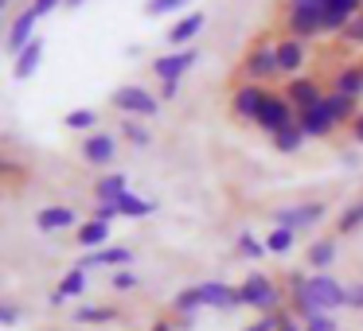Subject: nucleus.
<instances>
[{
  "instance_id": "nucleus-43",
  "label": "nucleus",
  "mask_w": 363,
  "mask_h": 331,
  "mask_svg": "<svg viewBox=\"0 0 363 331\" xmlns=\"http://www.w3.org/2000/svg\"><path fill=\"white\" fill-rule=\"evenodd\" d=\"M347 129H352V141H355V144H363V110H359V117H355Z\"/></svg>"
},
{
  "instance_id": "nucleus-37",
  "label": "nucleus",
  "mask_w": 363,
  "mask_h": 331,
  "mask_svg": "<svg viewBox=\"0 0 363 331\" xmlns=\"http://www.w3.org/2000/svg\"><path fill=\"white\" fill-rule=\"evenodd\" d=\"M340 35H344L347 43H355V47H363V12H359V16H355V20H352V24H347Z\"/></svg>"
},
{
  "instance_id": "nucleus-35",
  "label": "nucleus",
  "mask_w": 363,
  "mask_h": 331,
  "mask_svg": "<svg viewBox=\"0 0 363 331\" xmlns=\"http://www.w3.org/2000/svg\"><path fill=\"white\" fill-rule=\"evenodd\" d=\"M289 315H293L289 308H281V312H274V315H262L258 323H250V327H242V331H277L285 320H289Z\"/></svg>"
},
{
  "instance_id": "nucleus-34",
  "label": "nucleus",
  "mask_w": 363,
  "mask_h": 331,
  "mask_svg": "<svg viewBox=\"0 0 363 331\" xmlns=\"http://www.w3.org/2000/svg\"><path fill=\"white\" fill-rule=\"evenodd\" d=\"M191 0H145V16H168V12L188 8Z\"/></svg>"
},
{
  "instance_id": "nucleus-45",
  "label": "nucleus",
  "mask_w": 363,
  "mask_h": 331,
  "mask_svg": "<svg viewBox=\"0 0 363 331\" xmlns=\"http://www.w3.org/2000/svg\"><path fill=\"white\" fill-rule=\"evenodd\" d=\"M149 331H180V327H176V320H157Z\"/></svg>"
},
{
  "instance_id": "nucleus-24",
  "label": "nucleus",
  "mask_w": 363,
  "mask_h": 331,
  "mask_svg": "<svg viewBox=\"0 0 363 331\" xmlns=\"http://www.w3.org/2000/svg\"><path fill=\"white\" fill-rule=\"evenodd\" d=\"M74 242L82 245V250H106V242H110V226L106 222H98V219H90V222H82L79 226V234H74Z\"/></svg>"
},
{
  "instance_id": "nucleus-4",
  "label": "nucleus",
  "mask_w": 363,
  "mask_h": 331,
  "mask_svg": "<svg viewBox=\"0 0 363 331\" xmlns=\"http://www.w3.org/2000/svg\"><path fill=\"white\" fill-rule=\"evenodd\" d=\"M285 32L293 40H316L324 35V4H297V8H285Z\"/></svg>"
},
{
  "instance_id": "nucleus-16",
  "label": "nucleus",
  "mask_w": 363,
  "mask_h": 331,
  "mask_svg": "<svg viewBox=\"0 0 363 331\" xmlns=\"http://www.w3.org/2000/svg\"><path fill=\"white\" fill-rule=\"evenodd\" d=\"M203 24H207V12H188V16H180L172 28H168V43L172 47H191V40H196L199 32H203Z\"/></svg>"
},
{
  "instance_id": "nucleus-42",
  "label": "nucleus",
  "mask_w": 363,
  "mask_h": 331,
  "mask_svg": "<svg viewBox=\"0 0 363 331\" xmlns=\"http://www.w3.org/2000/svg\"><path fill=\"white\" fill-rule=\"evenodd\" d=\"M59 4H63V0H32V12H35V16H48V12H55L59 8Z\"/></svg>"
},
{
  "instance_id": "nucleus-17",
  "label": "nucleus",
  "mask_w": 363,
  "mask_h": 331,
  "mask_svg": "<svg viewBox=\"0 0 363 331\" xmlns=\"http://www.w3.org/2000/svg\"><path fill=\"white\" fill-rule=\"evenodd\" d=\"M305 59H308L305 40H293V35H281V40H277V66H281V74H297L301 66H305Z\"/></svg>"
},
{
  "instance_id": "nucleus-19",
  "label": "nucleus",
  "mask_w": 363,
  "mask_h": 331,
  "mask_svg": "<svg viewBox=\"0 0 363 331\" xmlns=\"http://www.w3.org/2000/svg\"><path fill=\"white\" fill-rule=\"evenodd\" d=\"M82 292H86V269H67L63 273V281L55 284V292H51L48 296V304L51 308H59V304H67V300H74V296H82Z\"/></svg>"
},
{
  "instance_id": "nucleus-23",
  "label": "nucleus",
  "mask_w": 363,
  "mask_h": 331,
  "mask_svg": "<svg viewBox=\"0 0 363 331\" xmlns=\"http://www.w3.org/2000/svg\"><path fill=\"white\" fill-rule=\"evenodd\" d=\"M332 90H336V94H344V98H355V102H359V98H363V66H359V63L340 66V71H336V82H332Z\"/></svg>"
},
{
  "instance_id": "nucleus-25",
  "label": "nucleus",
  "mask_w": 363,
  "mask_h": 331,
  "mask_svg": "<svg viewBox=\"0 0 363 331\" xmlns=\"http://www.w3.org/2000/svg\"><path fill=\"white\" fill-rule=\"evenodd\" d=\"M308 137H305V129L293 121V125H285V129H277L274 133V149L277 152H285V156H293V152H301V144H305Z\"/></svg>"
},
{
  "instance_id": "nucleus-9",
  "label": "nucleus",
  "mask_w": 363,
  "mask_h": 331,
  "mask_svg": "<svg viewBox=\"0 0 363 331\" xmlns=\"http://www.w3.org/2000/svg\"><path fill=\"white\" fill-rule=\"evenodd\" d=\"M35 24H40V16L32 12V4H28L20 16H12V24H9V32H4V51H9L12 59L20 55V51L28 47V43L35 40Z\"/></svg>"
},
{
  "instance_id": "nucleus-11",
  "label": "nucleus",
  "mask_w": 363,
  "mask_h": 331,
  "mask_svg": "<svg viewBox=\"0 0 363 331\" xmlns=\"http://www.w3.org/2000/svg\"><path fill=\"white\" fill-rule=\"evenodd\" d=\"M199 296H203V308H215V312H235V308H242L238 284H227V281H203L199 284Z\"/></svg>"
},
{
  "instance_id": "nucleus-41",
  "label": "nucleus",
  "mask_w": 363,
  "mask_h": 331,
  "mask_svg": "<svg viewBox=\"0 0 363 331\" xmlns=\"http://www.w3.org/2000/svg\"><path fill=\"white\" fill-rule=\"evenodd\" d=\"M0 323H4V327H16V323H20V308L16 304H0Z\"/></svg>"
},
{
  "instance_id": "nucleus-32",
  "label": "nucleus",
  "mask_w": 363,
  "mask_h": 331,
  "mask_svg": "<svg viewBox=\"0 0 363 331\" xmlns=\"http://www.w3.org/2000/svg\"><path fill=\"white\" fill-rule=\"evenodd\" d=\"M297 245V230H285V226H274L266 234V250L269 253H289Z\"/></svg>"
},
{
  "instance_id": "nucleus-46",
  "label": "nucleus",
  "mask_w": 363,
  "mask_h": 331,
  "mask_svg": "<svg viewBox=\"0 0 363 331\" xmlns=\"http://www.w3.org/2000/svg\"><path fill=\"white\" fill-rule=\"evenodd\" d=\"M277 331H305V323H297V320H293V315H289V320H285V323H281V327H277Z\"/></svg>"
},
{
  "instance_id": "nucleus-10",
  "label": "nucleus",
  "mask_w": 363,
  "mask_h": 331,
  "mask_svg": "<svg viewBox=\"0 0 363 331\" xmlns=\"http://www.w3.org/2000/svg\"><path fill=\"white\" fill-rule=\"evenodd\" d=\"M266 94H269L266 86H235V94H230V113H235V121H254V125H258Z\"/></svg>"
},
{
  "instance_id": "nucleus-6",
  "label": "nucleus",
  "mask_w": 363,
  "mask_h": 331,
  "mask_svg": "<svg viewBox=\"0 0 363 331\" xmlns=\"http://www.w3.org/2000/svg\"><path fill=\"white\" fill-rule=\"evenodd\" d=\"M196 63H199V47L168 51V55H157V59H152V74H157L160 82H180Z\"/></svg>"
},
{
  "instance_id": "nucleus-3",
  "label": "nucleus",
  "mask_w": 363,
  "mask_h": 331,
  "mask_svg": "<svg viewBox=\"0 0 363 331\" xmlns=\"http://www.w3.org/2000/svg\"><path fill=\"white\" fill-rule=\"evenodd\" d=\"M110 105L121 113V117H137V121H149V117H157V113H160V98L149 94L145 86H133V82L113 90Z\"/></svg>"
},
{
  "instance_id": "nucleus-2",
  "label": "nucleus",
  "mask_w": 363,
  "mask_h": 331,
  "mask_svg": "<svg viewBox=\"0 0 363 331\" xmlns=\"http://www.w3.org/2000/svg\"><path fill=\"white\" fill-rule=\"evenodd\" d=\"M238 296H242V308H254V312H262V315H274V312H281V308H289L285 304V292L277 289L266 273H258V269L238 284Z\"/></svg>"
},
{
  "instance_id": "nucleus-29",
  "label": "nucleus",
  "mask_w": 363,
  "mask_h": 331,
  "mask_svg": "<svg viewBox=\"0 0 363 331\" xmlns=\"http://www.w3.org/2000/svg\"><path fill=\"white\" fill-rule=\"evenodd\" d=\"M63 129H71V133H98V110H71L63 117Z\"/></svg>"
},
{
  "instance_id": "nucleus-22",
  "label": "nucleus",
  "mask_w": 363,
  "mask_h": 331,
  "mask_svg": "<svg viewBox=\"0 0 363 331\" xmlns=\"http://www.w3.org/2000/svg\"><path fill=\"white\" fill-rule=\"evenodd\" d=\"M121 195H129V175L125 172H110V175H102V180H94L98 203H118Z\"/></svg>"
},
{
  "instance_id": "nucleus-14",
  "label": "nucleus",
  "mask_w": 363,
  "mask_h": 331,
  "mask_svg": "<svg viewBox=\"0 0 363 331\" xmlns=\"http://www.w3.org/2000/svg\"><path fill=\"white\" fill-rule=\"evenodd\" d=\"M336 253H340V242L336 238H313L308 242V250H305V265H308V273H328L332 265H336Z\"/></svg>"
},
{
  "instance_id": "nucleus-12",
  "label": "nucleus",
  "mask_w": 363,
  "mask_h": 331,
  "mask_svg": "<svg viewBox=\"0 0 363 331\" xmlns=\"http://www.w3.org/2000/svg\"><path fill=\"white\" fill-rule=\"evenodd\" d=\"M281 94L293 102V110H297V113L313 110L316 102H324V98H328V94L320 90V82H316V79H289V82H285Z\"/></svg>"
},
{
  "instance_id": "nucleus-39",
  "label": "nucleus",
  "mask_w": 363,
  "mask_h": 331,
  "mask_svg": "<svg viewBox=\"0 0 363 331\" xmlns=\"http://www.w3.org/2000/svg\"><path fill=\"white\" fill-rule=\"evenodd\" d=\"M347 308H352V312H363V281L347 284Z\"/></svg>"
},
{
  "instance_id": "nucleus-21",
  "label": "nucleus",
  "mask_w": 363,
  "mask_h": 331,
  "mask_svg": "<svg viewBox=\"0 0 363 331\" xmlns=\"http://www.w3.org/2000/svg\"><path fill=\"white\" fill-rule=\"evenodd\" d=\"M168 312L176 315V320H199V312H203V296H199V284H191V289H180L172 300H168Z\"/></svg>"
},
{
  "instance_id": "nucleus-7",
  "label": "nucleus",
  "mask_w": 363,
  "mask_h": 331,
  "mask_svg": "<svg viewBox=\"0 0 363 331\" xmlns=\"http://www.w3.org/2000/svg\"><path fill=\"white\" fill-rule=\"evenodd\" d=\"M79 152H82V160H86V164H94V168H110L113 160H118V137L106 133V129H98V133L82 137Z\"/></svg>"
},
{
  "instance_id": "nucleus-44",
  "label": "nucleus",
  "mask_w": 363,
  "mask_h": 331,
  "mask_svg": "<svg viewBox=\"0 0 363 331\" xmlns=\"http://www.w3.org/2000/svg\"><path fill=\"white\" fill-rule=\"evenodd\" d=\"M180 94V82H164V86H160V102H168V98H176Z\"/></svg>"
},
{
  "instance_id": "nucleus-28",
  "label": "nucleus",
  "mask_w": 363,
  "mask_h": 331,
  "mask_svg": "<svg viewBox=\"0 0 363 331\" xmlns=\"http://www.w3.org/2000/svg\"><path fill=\"white\" fill-rule=\"evenodd\" d=\"M324 102H328V110H332V117H336V125H352V121L359 117V110H355V98H344V94H336V90H332Z\"/></svg>"
},
{
  "instance_id": "nucleus-36",
  "label": "nucleus",
  "mask_w": 363,
  "mask_h": 331,
  "mask_svg": "<svg viewBox=\"0 0 363 331\" xmlns=\"http://www.w3.org/2000/svg\"><path fill=\"white\" fill-rule=\"evenodd\" d=\"M110 284H113V289H118V292H129V289H137V284H141V281H137V273H129V269H113Z\"/></svg>"
},
{
  "instance_id": "nucleus-30",
  "label": "nucleus",
  "mask_w": 363,
  "mask_h": 331,
  "mask_svg": "<svg viewBox=\"0 0 363 331\" xmlns=\"http://www.w3.org/2000/svg\"><path fill=\"white\" fill-rule=\"evenodd\" d=\"M121 137H125L133 149H149V144H152V133L137 117H121Z\"/></svg>"
},
{
  "instance_id": "nucleus-26",
  "label": "nucleus",
  "mask_w": 363,
  "mask_h": 331,
  "mask_svg": "<svg viewBox=\"0 0 363 331\" xmlns=\"http://www.w3.org/2000/svg\"><path fill=\"white\" fill-rule=\"evenodd\" d=\"M113 320H121V308L113 304H86L74 312V323H113Z\"/></svg>"
},
{
  "instance_id": "nucleus-47",
  "label": "nucleus",
  "mask_w": 363,
  "mask_h": 331,
  "mask_svg": "<svg viewBox=\"0 0 363 331\" xmlns=\"http://www.w3.org/2000/svg\"><path fill=\"white\" fill-rule=\"evenodd\" d=\"M63 4H67V8H79V4H82V0H63Z\"/></svg>"
},
{
  "instance_id": "nucleus-31",
  "label": "nucleus",
  "mask_w": 363,
  "mask_h": 331,
  "mask_svg": "<svg viewBox=\"0 0 363 331\" xmlns=\"http://www.w3.org/2000/svg\"><path fill=\"white\" fill-rule=\"evenodd\" d=\"M359 226H363V199H359V203H347L344 211H340V219H336V234H355Z\"/></svg>"
},
{
  "instance_id": "nucleus-15",
  "label": "nucleus",
  "mask_w": 363,
  "mask_h": 331,
  "mask_svg": "<svg viewBox=\"0 0 363 331\" xmlns=\"http://www.w3.org/2000/svg\"><path fill=\"white\" fill-rule=\"evenodd\" d=\"M74 207L67 203H51V207H40L35 211V226H40V234H59V230H71L74 226Z\"/></svg>"
},
{
  "instance_id": "nucleus-38",
  "label": "nucleus",
  "mask_w": 363,
  "mask_h": 331,
  "mask_svg": "<svg viewBox=\"0 0 363 331\" xmlns=\"http://www.w3.org/2000/svg\"><path fill=\"white\" fill-rule=\"evenodd\" d=\"M305 331H336V315H313V320H305Z\"/></svg>"
},
{
  "instance_id": "nucleus-5",
  "label": "nucleus",
  "mask_w": 363,
  "mask_h": 331,
  "mask_svg": "<svg viewBox=\"0 0 363 331\" xmlns=\"http://www.w3.org/2000/svg\"><path fill=\"white\" fill-rule=\"evenodd\" d=\"M328 214V203H320V199H313V203H293V207H281V211H274V226H285V230H313L316 222Z\"/></svg>"
},
{
  "instance_id": "nucleus-33",
  "label": "nucleus",
  "mask_w": 363,
  "mask_h": 331,
  "mask_svg": "<svg viewBox=\"0 0 363 331\" xmlns=\"http://www.w3.org/2000/svg\"><path fill=\"white\" fill-rule=\"evenodd\" d=\"M238 253H242V257H250V261H262L266 257V242H258V238L250 234V230H242V234H238Z\"/></svg>"
},
{
  "instance_id": "nucleus-1",
  "label": "nucleus",
  "mask_w": 363,
  "mask_h": 331,
  "mask_svg": "<svg viewBox=\"0 0 363 331\" xmlns=\"http://www.w3.org/2000/svg\"><path fill=\"white\" fill-rule=\"evenodd\" d=\"M281 74L277 66V40H258L250 43V51L242 55V66H238V86H262V82H274Z\"/></svg>"
},
{
  "instance_id": "nucleus-40",
  "label": "nucleus",
  "mask_w": 363,
  "mask_h": 331,
  "mask_svg": "<svg viewBox=\"0 0 363 331\" xmlns=\"http://www.w3.org/2000/svg\"><path fill=\"white\" fill-rule=\"evenodd\" d=\"M118 214H121V211H118V203H98V207H94V219H98V222H106V226H110V222L118 219Z\"/></svg>"
},
{
  "instance_id": "nucleus-13",
  "label": "nucleus",
  "mask_w": 363,
  "mask_h": 331,
  "mask_svg": "<svg viewBox=\"0 0 363 331\" xmlns=\"http://www.w3.org/2000/svg\"><path fill=\"white\" fill-rule=\"evenodd\" d=\"M297 125L305 129V137H308V141H324V137H328L332 129H336V117H332L328 102H316L313 110L297 113Z\"/></svg>"
},
{
  "instance_id": "nucleus-18",
  "label": "nucleus",
  "mask_w": 363,
  "mask_h": 331,
  "mask_svg": "<svg viewBox=\"0 0 363 331\" xmlns=\"http://www.w3.org/2000/svg\"><path fill=\"white\" fill-rule=\"evenodd\" d=\"M98 265H118V269H125V265H133V250L129 245H106V250H94V253H86V257L79 261V269H98Z\"/></svg>"
},
{
  "instance_id": "nucleus-20",
  "label": "nucleus",
  "mask_w": 363,
  "mask_h": 331,
  "mask_svg": "<svg viewBox=\"0 0 363 331\" xmlns=\"http://www.w3.org/2000/svg\"><path fill=\"white\" fill-rule=\"evenodd\" d=\"M40 63H43V40L35 35V40L28 43V47L20 51L16 59H12V79H16V82H28L35 71H40Z\"/></svg>"
},
{
  "instance_id": "nucleus-27",
  "label": "nucleus",
  "mask_w": 363,
  "mask_h": 331,
  "mask_svg": "<svg viewBox=\"0 0 363 331\" xmlns=\"http://www.w3.org/2000/svg\"><path fill=\"white\" fill-rule=\"evenodd\" d=\"M118 211H121V219H149V214H157V203H149V199L129 191V195L118 199Z\"/></svg>"
},
{
  "instance_id": "nucleus-8",
  "label": "nucleus",
  "mask_w": 363,
  "mask_h": 331,
  "mask_svg": "<svg viewBox=\"0 0 363 331\" xmlns=\"http://www.w3.org/2000/svg\"><path fill=\"white\" fill-rule=\"evenodd\" d=\"M297 121V110H293V102L285 94H266V105H262V113H258V129H266L269 137L277 133V129H285V125H293Z\"/></svg>"
}]
</instances>
